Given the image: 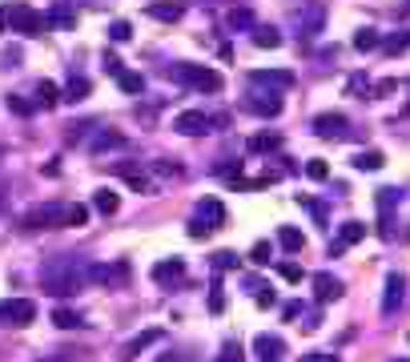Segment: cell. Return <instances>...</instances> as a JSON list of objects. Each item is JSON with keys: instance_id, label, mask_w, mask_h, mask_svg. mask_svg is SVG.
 I'll use <instances>...</instances> for the list:
<instances>
[{"instance_id": "cell-1", "label": "cell", "mask_w": 410, "mask_h": 362, "mask_svg": "<svg viewBox=\"0 0 410 362\" xmlns=\"http://www.w3.org/2000/svg\"><path fill=\"white\" fill-rule=\"evenodd\" d=\"M89 270H93V266H89L85 258H76V254H61V258H52V262L40 270V286H45V294L69 298V294H76V290H85Z\"/></svg>"}, {"instance_id": "cell-2", "label": "cell", "mask_w": 410, "mask_h": 362, "mask_svg": "<svg viewBox=\"0 0 410 362\" xmlns=\"http://www.w3.org/2000/svg\"><path fill=\"white\" fill-rule=\"evenodd\" d=\"M169 77H173L177 85L198 89V93H222V73H217V69H205V64L177 61V64H169Z\"/></svg>"}, {"instance_id": "cell-3", "label": "cell", "mask_w": 410, "mask_h": 362, "mask_svg": "<svg viewBox=\"0 0 410 362\" xmlns=\"http://www.w3.org/2000/svg\"><path fill=\"white\" fill-rule=\"evenodd\" d=\"M8 28L21 37H45L49 33V16H40L33 4H13L8 9Z\"/></svg>"}, {"instance_id": "cell-4", "label": "cell", "mask_w": 410, "mask_h": 362, "mask_svg": "<svg viewBox=\"0 0 410 362\" xmlns=\"http://www.w3.org/2000/svg\"><path fill=\"white\" fill-rule=\"evenodd\" d=\"M290 21L298 28V37H318L326 28V4L322 0H302V9H294Z\"/></svg>"}, {"instance_id": "cell-5", "label": "cell", "mask_w": 410, "mask_h": 362, "mask_svg": "<svg viewBox=\"0 0 410 362\" xmlns=\"http://www.w3.org/2000/svg\"><path fill=\"white\" fill-rule=\"evenodd\" d=\"M217 225H225V205L217 198L198 201V217L189 222V237H205V234H213Z\"/></svg>"}, {"instance_id": "cell-6", "label": "cell", "mask_w": 410, "mask_h": 362, "mask_svg": "<svg viewBox=\"0 0 410 362\" xmlns=\"http://www.w3.org/2000/svg\"><path fill=\"white\" fill-rule=\"evenodd\" d=\"M28 230H64V205L61 201H49V205H37V210L25 213Z\"/></svg>"}, {"instance_id": "cell-7", "label": "cell", "mask_w": 410, "mask_h": 362, "mask_svg": "<svg viewBox=\"0 0 410 362\" xmlns=\"http://www.w3.org/2000/svg\"><path fill=\"white\" fill-rule=\"evenodd\" d=\"M37 318V306L28 298H8L0 302V326H28Z\"/></svg>"}, {"instance_id": "cell-8", "label": "cell", "mask_w": 410, "mask_h": 362, "mask_svg": "<svg viewBox=\"0 0 410 362\" xmlns=\"http://www.w3.org/2000/svg\"><path fill=\"white\" fill-rule=\"evenodd\" d=\"M246 109L249 113H258V117H278L282 113V97H278V89H249V97H246Z\"/></svg>"}, {"instance_id": "cell-9", "label": "cell", "mask_w": 410, "mask_h": 362, "mask_svg": "<svg viewBox=\"0 0 410 362\" xmlns=\"http://www.w3.org/2000/svg\"><path fill=\"white\" fill-rule=\"evenodd\" d=\"M210 125H213V117H205L201 109H186L173 117V129L186 133V137H201V133H210Z\"/></svg>"}, {"instance_id": "cell-10", "label": "cell", "mask_w": 410, "mask_h": 362, "mask_svg": "<svg viewBox=\"0 0 410 362\" xmlns=\"http://www.w3.org/2000/svg\"><path fill=\"white\" fill-rule=\"evenodd\" d=\"M394 205H398V189H378V234L394 237Z\"/></svg>"}, {"instance_id": "cell-11", "label": "cell", "mask_w": 410, "mask_h": 362, "mask_svg": "<svg viewBox=\"0 0 410 362\" xmlns=\"http://www.w3.org/2000/svg\"><path fill=\"white\" fill-rule=\"evenodd\" d=\"M346 125H350V121L342 117V113H318V117H314V133H318L322 141H338V137H346V133H350Z\"/></svg>"}, {"instance_id": "cell-12", "label": "cell", "mask_w": 410, "mask_h": 362, "mask_svg": "<svg viewBox=\"0 0 410 362\" xmlns=\"http://www.w3.org/2000/svg\"><path fill=\"white\" fill-rule=\"evenodd\" d=\"M402 298H406V278L394 270V274H386V294H382V314H386V318H394V314H398Z\"/></svg>"}, {"instance_id": "cell-13", "label": "cell", "mask_w": 410, "mask_h": 362, "mask_svg": "<svg viewBox=\"0 0 410 362\" xmlns=\"http://www.w3.org/2000/svg\"><path fill=\"white\" fill-rule=\"evenodd\" d=\"M249 81L258 89H278V93H282V89L294 85V73H290V69H254Z\"/></svg>"}, {"instance_id": "cell-14", "label": "cell", "mask_w": 410, "mask_h": 362, "mask_svg": "<svg viewBox=\"0 0 410 362\" xmlns=\"http://www.w3.org/2000/svg\"><path fill=\"white\" fill-rule=\"evenodd\" d=\"M254 354H258V362H282L286 342H282L278 334H258L254 338Z\"/></svg>"}, {"instance_id": "cell-15", "label": "cell", "mask_w": 410, "mask_h": 362, "mask_svg": "<svg viewBox=\"0 0 410 362\" xmlns=\"http://www.w3.org/2000/svg\"><path fill=\"white\" fill-rule=\"evenodd\" d=\"M186 278V262L181 258H165V262L153 266V282H161V286H177Z\"/></svg>"}, {"instance_id": "cell-16", "label": "cell", "mask_w": 410, "mask_h": 362, "mask_svg": "<svg viewBox=\"0 0 410 362\" xmlns=\"http://www.w3.org/2000/svg\"><path fill=\"white\" fill-rule=\"evenodd\" d=\"M314 298L322 302V306L326 302H338L342 298V282H338L334 274H326V270L322 274H314Z\"/></svg>"}, {"instance_id": "cell-17", "label": "cell", "mask_w": 410, "mask_h": 362, "mask_svg": "<svg viewBox=\"0 0 410 362\" xmlns=\"http://www.w3.org/2000/svg\"><path fill=\"white\" fill-rule=\"evenodd\" d=\"M125 278H129V266H93L89 270V282H101V286H121Z\"/></svg>"}, {"instance_id": "cell-18", "label": "cell", "mask_w": 410, "mask_h": 362, "mask_svg": "<svg viewBox=\"0 0 410 362\" xmlns=\"http://www.w3.org/2000/svg\"><path fill=\"white\" fill-rule=\"evenodd\" d=\"M129 141H125V133H117V129H97L93 133V141H89V149L93 153H109V149H125Z\"/></svg>"}, {"instance_id": "cell-19", "label": "cell", "mask_w": 410, "mask_h": 362, "mask_svg": "<svg viewBox=\"0 0 410 362\" xmlns=\"http://www.w3.org/2000/svg\"><path fill=\"white\" fill-rule=\"evenodd\" d=\"M161 330H145V334H137V338H129V342H125V350H121V358L125 362H133L137 354H145V350L153 346V342H161Z\"/></svg>"}, {"instance_id": "cell-20", "label": "cell", "mask_w": 410, "mask_h": 362, "mask_svg": "<svg viewBox=\"0 0 410 362\" xmlns=\"http://www.w3.org/2000/svg\"><path fill=\"white\" fill-rule=\"evenodd\" d=\"M117 174H121L125 181L137 189V193H153V189H157L149 177H145V169H137V165H117Z\"/></svg>"}, {"instance_id": "cell-21", "label": "cell", "mask_w": 410, "mask_h": 362, "mask_svg": "<svg viewBox=\"0 0 410 362\" xmlns=\"http://www.w3.org/2000/svg\"><path fill=\"white\" fill-rule=\"evenodd\" d=\"M278 246H282L286 254H302L306 250V234L294 230V225H282V230H278Z\"/></svg>"}, {"instance_id": "cell-22", "label": "cell", "mask_w": 410, "mask_h": 362, "mask_svg": "<svg viewBox=\"0 0 410 362\" xmlns=\"http://www.w3.org/2000/svg\"><path fill=\"white\" fill-rule=\"evenodd\" d=\"M249 37H254L258 49H278V45H282V33L270 28V25H254V28H249Z\"/></svg>"}, {"instance_id": "cell-23", "label": "cell", "mask_w": 410, "mask_h": 362, "mask_svg": "<svg viewBox=\"0 0 410 362\" xmlns=\"http://www.w3.org/2000/svg\"><path fill=\"white\" fill-rule=\"evenodd\" d=\"M382 165H386V153H378V149L354 153V169H362V174H374V169H382Z\"/></svg>"}, {"instance_id": "cell-24", "label": "cell", "mask_w": 410, "mask_h": 362, "mask_svg": "<svg viewBox=\"0 0 410 362\" xmlns=\"http://www.w3.org/2000/svg\"><path fill=\"white\" fill-rule=\"evenodd\" d=\"M93 210L105 213V217H113V213L121 210V198H117L113 189H97V193H93Z\"/></svg>"}, {"instance_id": "cell-25", "label": "cell", "mask_w": 410, "mask_h": 362, "mask_svg": "<svg viewBox=\"0 0 410 362\" xmlns=\"http://www.w3.org/2000/svg\"><path fill=\"white\" fill-rule=\"evenodd\" d=\"M354 49H358V52L382 49V33H378V28H358V37H354Z\"/></svg>"}, {"instance_id": "cell-26", "label": "cell", "mask_w": 410, "mask_h": 362, "mask_svg": "<svg viewBox=\"0 0 410 362\" xmlns=\"http://www.w3.org/2000/svg\"><path fill=\"white\" fill-rule=\"evenodd\" d=\"M181 13H186V9H181V4H169V0H165V4H149V16L153 21H165V25L181 21Z\"/></svg>"}, {"instance_id": "cell-27", "label": "cell", "mask_w": 410, "mask_h": 362, "mask_svg": "<svg viewBox=\"0 0 410 362\" xmlns=\"http://www.w3.org/2000/svg\"><path fill=\"white\" fill-rule=\"evenodd\" d=\"M57 101H61V89L52 85V81H40L37 85V109H52Z\"/></svg>"}, {"instance_id": "cell-28", "label": "cell", "mask_w": 410, "mask_h": 362, "mask_svg": "<svg viewBox=\"0 0 410 362\" xmlns=\"http://www.w3.org/2000/svg\"><path fill=\"white\" fill-rule=\"evenodd\" d=\"M89 222V205H64V230H81Z\"/></svg>"}, {"instance_id": "cell-29", "label": "cell", "mask_w": 410, "mask_h": 362, "mask_svg": "<svg viewBox=\"0 0 410 362\" xmlns=\"http://www.w3.org/2000/svg\"><path fill=\"white\" fill-rule=\"evenodd\" d=\"M89 97V81H85V77H69V89H64V97L61 101H73V105H76V101H85Z\"/></svg>"}, {"instance_id": "cell-30", "label": "cell", "mask_w": 410, "mask_h": 362, "mask_svg": "<svg viewBox=\"0 0 410 362\" xmlns=\"http://www.w3.org/2000/svg\"><path fill=\"white\" fill-rule=\"evenodd\" d=\"M33 362H85V354L61 346V350H49V354H40V358H33Z\"/></svg>"}, {"instance_id": "cell-31", "label": "cell", "mask_w": 410, "mask_h": 362, "mask_svg": "<svg viewBox=\"0 0 410 362\" xmlns=\"http://www.w3.org/2000/svg\"><path fill=\"white\" fill-rule=\"evenodd\" d=\"M362 237H366V225L362 222H342V234H338L342 246H354V242H362Z\"/></svg>"}, {"instance_id": "cell-32", "label": "cell", "mask_w": 410, "mask_h": 362, "mask_svg": "<svg viewBox=\"0 0 410 362\" xmlns=\"http://www.w3.org/2000/svg\"><path fill=\"white\" fill-rule=\"evenodd\" d=\"M52 322L61 326V330H73V326H85V322H81V314H76V310H69V306H57V310H52Z\"/></svg>"}, {"instance_id": "cell-33", "label": "cell", "mask_w": 410, "mask_h": 362, "mask_svg": "<svg viewBox=\"0 0 410 362\" xmlns=\"http://www.w3.org/2000/svg\"><path fill=\"white\" fill-rule=\"evenodd\" d=\"M49 25H57V28H73V25H76V13L69 9V4H57V9H52V16H49Z\"/></svg>"}, {"instance_id": "cell-34", "label": "cell", "mask_w": 410, "mask_h": 362, "mask_svg": "<svg viewBox=\"0 0 410 362\" xmlns=\"http://www.w3.org/2000/svg\"><path fill=\"white\" fill-rule=\"evenodd\" d=\"M225 28H254V13H249V9H234V13L225 16Z\"/></svg>"}, {"instance_id": "cell-35", "label": "cell", "mask_w": 410, "mask_h": 362, "mask_svg": "<svg viewBox=\"0 0 410 362\" xmlns=\"http://www.w3.org/2000/svg\"><path fill=\"white\" fill-rule=\"evenodd\" d=\"M117 85H121L125 93H141V89H145V77H141V73H129V69H125V73L117 77Z\"/></svg>"}, {"instance_id": "cell-36", "label": "cell", "mask_w": 410, "mask_h": 362, "mask_svg": "<svg viewBox=\"0 0 410 362\" xmlns=\"http://www.w3.org/2000/svg\"><path fill=\"white\" fill-rule=\"evenodd\" d=\"M133 37V25L129 21H113L109 25V40H117V45H125V40Z\"/></svg>"}, {"instance_id": "cell-37", "label": "cell", "mask_w": 410, "mask_h": 362, "mask_svg": "<svg viewBox=\"0 0 410 362\" xmlns=\"http://www.w3.org/2000/svg\"><path fill=\"white\" fill-rule=\"evenodd\" d=\"M382 49H386V52H406V49H410V33H398V37H386V40H382Z\"/></svg>"}, {"instance_id": "cell-38", "label": "cell", "mask_w": 410, "mask_h": 362, "mask_svg": "<svg viewBox=\"0 0 410 362\" xmlns=\"http://www.w3.org/2000/svg\"><path fill=\"white\" fill-rule=\"evenodd\" d=\"M249 149H254V153H266V149H278V137H273V133H258V137L249 141Z\"/></svg>"}, {"instance_id": "cell-39", "label": "cell", "mask_w": 410, "mask_h": 362, "mask_svg": "<svg viewBox=\"0 0 410 362\" xmlns=\"http://www.w3.org/2000/svg\"><path fill=\"white\" fill-rule=\"evenodd\" d=\"M234 266H237V254H229V250L213 254V270H234Z\"/></svg>"}, {"instance_id": "cell-40", "label": "cell", "mask_w": 410, "mask_h": 362, "mask_svg": "<svg viewBox=\"0 0 410 362\" xmlns=\"http://www.w3.org/2000/svg\"><path fill=\"white\" fill-rule=\"evenodd\" d=\"M8 109L21 113V117H28V113L37 109V101H25V97H16V93H13V97H8Z\"/></svg>"}, {"instance_id": "cell-41", "label": "cell", "mask_w": 410, "mask_h": 362, "mask_svg": "<svg viewBox=\"0 0 410 362\" xmlns=\"http://www.w3.org/2000/svg\"><path fill=\"white\" fill-rule=\"evenodd\" d=\"M306 174H310L314 181H326V174H330V169H326V162H318V157H314V162H306Z\"/></svg>"}, {"instance_id": "cell-42", "label": "cell", "mask_w": 410, "mask_h": 362, "mask_svg": "<svg viewBox=\"0 0 410 362\" xmlns=\"http://www.w3.org/2000/svg\"><path fill=\"white\" fill-rule=\"evenodd\" d=\"M217 362H241V346H237V342H225L222 358H217Z\"/></svg>"}, {"instance_id": "cell-43", "label": "cell", "mask_w": 410, "mask_h": 362, "mask_svg": "<svg viewBox=\"0 0 410 362\" xmlns=\"http://www.w3.org/2000/svg\"><path fill=\"white\" fill-rule=\"evenodd\" d=\"M249 258H254L258 266H266V262H270V246H266V242H258V246L249 250Z\"/></svg>"}, {"instance_id": "cell-44", "label": "cell", "mask_w": 410, "mask_h": 362, "mask_svg": "<svg viewBox=\"0 0 410 362\" xmlns=\"http://www.w3.org/2000/svg\"><path fill=\"white\" fill-rule=\"evenodd\" d=\"M282 278H286V282H302V266L286 262V266H282Z\"/></svg>"}, {"instance_id": "cell-45", "label": "cell", "mask_w": 410, "mask_h": 362, "mask_svg": "<svg viewBox=\"0 0 410 362\" xmlns=\"http://www.w3.org/2000/svg\"><path fill=\"white\" fill-rule=\"evenodd\" d=\"M105 73H109V77H121V73H125V64L117 61V57H105Z\"/></svg>"}, {"instance_id": "cell-46", "label": "cell", "mask_w": 410, "mask_h": 362, "mask_svg": "<svg viewBox=\"0 0 410 362\" xmlns=\"http://www.w3.org/2000/svg\"><path fill=\"white\" fill-rule=\"evenodd\" d=\"M157 362H189V354H181V350H169V354H157Z\"/></svg>"}, {"instance_id": "cell-47", "label": "cell", "mask_w": 410, "mask_h": 362, "mask_svg": "<svg viewBox=\"0 0 410 362\" xmlns=\"http://www.w3.org/2000/svg\"><path fill=\"white\" fill-rule=\"evenodd\" d=\"M398 89V81H378V85H374V93H378V97H386V93H394Z\"/></svg>"}, {"instance_id": "cell-48", "label": "cell", "mask_w": 410, "mask_h": 362, "mask_svg": "<svg viewBox=\"0 0 410 362\" xmlns=\"http://www.w3.org/2000/svg\"><path fill=\"white\" fill-rule=\"evenodd\" d=\"M222 306H225V298H222V290L213 286V298H210V310H213V314H222Z\"/></svg>"}, {"instance_id": "cell-49", "label": "cell", "mask_w": 410, "mask_h": 362, "mask_svg": "<svg viewBox=\"0 0 410 362\" xmlns=\"http://www.w3.org/2000/svg\"><path fill=\"white\" fill-rule=\"evenodd\" d=\"M302 362H342V358H338V354H306Z\"/></svg>"}, {"instance_id": "cell-50", "label": "cell", "mask_w": 410, "mask_h": 362, "mask_svg": "<svg viewBox=\"0 0 410 362\" xmlns=\"http://www.w3.org/2000/svg\"><path fill=\"white\" fill-rule=\"evenodd\" d=\"M302 326H306V330H318V326H322V318H318V314H306V322H302Z\"/></svg>"}, {"instance_id": "cell-51", "label": "cell", "mask_w": 410, "mask_h": 362, "mask_svg": "<svg viewBox=\"0 0 410 362\" xmlns=\"http://www.w3.org/2000/svg\"><path fill=\"white\" fill-rule=\"evenodd\" d=\"M0 28H8V9H0Z\"/></svg>"}, {"instance_id": "cell-52", "label": "cell", "mask_w": 410, "mask_h": 362, "mask_svg": "<svg viewBox=\"0 0 410 362\" xmlns=\"http://www.w3.org/2000/svg\"><path fill=\"white\" fill-rule=\"evenodd\" d=\"M398 362H410V358H398Z\"/></svg>"}]
</instances>
